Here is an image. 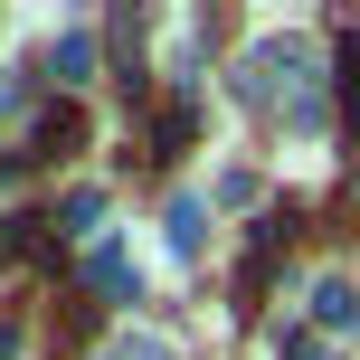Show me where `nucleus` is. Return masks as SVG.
I'll use <instances>...</instances> for the list:
<instances>
[{
  "label": "nucleus",
  "mask_w": 360,
  "mask_h": 360,
  "mask_svg": "<svg viewBox=\"0 0 360 360\" xmlns=\"http://www.w3.org/2000/svg\"><path fill=\"white\" fill-rule=\"evenodd\" d=\"M86 285H95V294H114V304H133V294H143V275H133V256H124V247H95V256H86Z\"/></svg>",
  "instance_id": "nucleus-1"
},
{
  "label": "nucleus",
  "mask_w": 360,
  "mask_h": 360,
  "mask_svg": "<svg viewBox=\"0 0 360 360\" xmlns=\"http://www.w3.org/2000/svg\"><path fill=\"white\" fill-rule=\"evenodd\" d=\"M48 76H57V86H86V76H95V38H86V29L48 38Z\"/></svg>",
  "instance_id": "nucleus-2"
},
{
  "label": "nucleus",
  "mask_w": 360,
  "mask_h": 360,
  "mask_svg": "<svg viewBox=\"0 0 360 360\" xmlns=\"http://www.w3.org/2000/svg\"><path fill=\"white\" fill-rule=\"evenodd\" d=\"M313 323H323V332H351V323H360L351 275H323V285H313Z\"/></svg>",
  "instance_id": "nucleus-3"
},
{
  "label": "nucleus",
  "mask_w": 360,
  "mask_h": 360,
  "mask_svg": "<svg viewBox=\"0 0 360 360\" xmlns=\"http://www.w3.org/2000/svg\"><path fill=\"white\" fill-rule=\"evenodd\" d=\"M76 143H86V114H76V105H48V114H38V152H76Z\"/></svg>",
  "instance_id": "nucleus-4"
},
{
  "label": "nucleus",
  "mask_w": 360,
  "mask_h": 360,
  "mask_svg": "<svg viewBox=\"0 0 360 360\" xmlns=\"http://www.w3.org/2000/svg\"><path fill=\"white\" fill-rule=\"evenodd\" d=\"M180 143H190V105H162V124H152V162H171Z\"/></svg>",
  "instance_id": "nucleus-5"
},
{
  "label": "nucleus",
  "mask_w": 360,
  "mask_h": 360,
  "mask_svg": "<svg viewBox=\"0 0 360 360\" xmlns=\"http://www.w3.org/2000/svg\"><path fill=\"white\" fill-rule=\"evenodd\" d=\"M57 218H67V237H95V218H105V190H67V209H57Z\"/></svg>",
  "instance_id": "nucleus-6"
},
{
  "label": "nucleus",
  "mask_w": 360,
  "mask_h": 360,
  "mask_svg": "<svg viewBox=\"0 0 360 360\" xmlns=\"http://www.w3.org/2000/svg\"><path fill=\"white\" fill-rule=\"evenodd\" d=\"M95 360H171V342H152V332H114Z\"/></svg>",
  "instance_id": "nucleus-7"
},
{
  "label": "nucleus",
  "mask_w": 360,
  "mask_h": 360,
  "mask_svg": "<svg viewBox=\"0 0 360 360\" xmlns=\"http://www.w3.org/2000/svg\"><path fill=\"white\" fill-rule=\"evenodd\" d=\"M171 247H180V256L199 247V199H171Z\"/></svg>",
  "instance_id": "nucleus-8"
},
{
  "label": "nucleus",
  "mask_w": 360,
  "mask_h": 360,
  "mask_svg": "<svg viewBox=\"0 0 360 360\" xmlns=\"http://www.w3.org/2000/svg\"><path fill=\"white\" fill-rule=\"evenodd\" d=\"M342 105H351V124H360V38H342Z\"/></svg>",
  "instance_id": "nucleus-9"
},
{
  "label": "nucleus",
  "mask_w": 360,
  "mask_h": 360,
  "mask_svg": "<svg viewBox=\"0 0 360 360\" xmlns=\"http://www.w3.org/2000/svg\"><path fill=\"white\" fill-rule=\"evenodd\" d=\"M275 360H313V342L304 332H275Z\"/></svg>",
  "instance_id": "nucleus-10"
},
{
  "label": "nucleus",
  "mask_w": 360,
  "mask_h": 360,
  "mask_svg": "<svg viewBox=\"0 0 360 360\" xmlns=\"http://www.w3.org/2000/svg\"><path fill=\"white\" fill-rule=\"evenodd\" d=\"M10 105H19V76H0V114H10Z\"/></svg>",
  "instance_id": "nucleus-11"
}]
</instances>
